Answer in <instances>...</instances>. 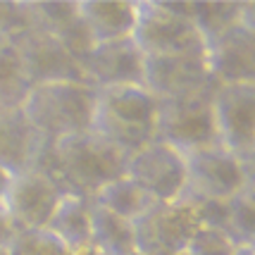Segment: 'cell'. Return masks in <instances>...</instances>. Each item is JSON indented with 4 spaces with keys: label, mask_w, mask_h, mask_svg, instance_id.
I'll use <instances>...</instances> for the list:
<instances>
[{
    "label": "cell",
    "mask_w": 255,
    "mask_h": 255,
    "mask_svg": "<svg viewBox=\"0 0 255 255\" xmlns=\"http://www.w3.org/2000/svg\"><path fill=\"white\" fill-rule=\"evenodd\" d=\"M127 153L110 145L98 133L86 131L55 143H45L33 167H43L69 193L84 196L93 203V196L115 179L124 177Z\"/></svg>",
    "instance_id": "6da1fadb"
},
{
    "label": "cell",
    "mask_w": 255,
    "mask_h": 255,
    "mask_svg": "<svg viewBox=\"0 0 255 255\" xmlns=\"http://www.w3.org/2000/svg\"><path fill=\"white\" fill-rule=\"evenodd\" d=\"M157 115L160 100L145 86L100 89L91 131L131 155L157 141Z\"/></svg>",
    "instance_id": "7a4b0ae2"
},
{
    "label": "cell",
    "mask_w": 255,
    "mask_h": 255,
    "mask_svg": "<svg viewBox=\"0 0 255 255\" xmlns=\"http://www.w3.org/2000/svg\"><path fill=\"white\" fill-rule=\"evenodd\" d=\"M98 91L91 84L55 81L31 86L22 105L24 120L45 143H55L77 133H86L93 127Z\"/></svg>",
    "instance_id": "3957f363"
},
{
    "label": "cell",
    "mask_w": 255,
    "mask_h": 255,
    "mask_svg": "<svg viewBox=\"0 0 255 255\" xmlns=\"http://www.w3.org/2000/svg\"><path fill=\"white\" fill-rule=\"evenodd\" d=\"M133 43L143 57L205 55V38L191 22V2L136 0Z\"/></svg>",
    "instance_id": "277c9868"
},
{
    "label": "cell",
    "mask_w": 255,
    "mask_h": 255,
    "mask_svg": "<svg viewBox=\"0 0 255 255\" xmlns=\"http://www.w3.org/2000/svg\"><path fill=\"white\" fill-rule=\"evenodd\" d=\"M186 155V193L191 200H232L246 189H255V162H244L222 145Z\"/></svg>",
    "instance_id": "5b68a950"
},
{
    "label": "cell",
    "mask_w": 255,
    "mask_h": 255,
    "mask_svg": "<svg viewBox=\"0 0 255 255\" xmlns=\"http://www.w3.org/2000/svg\"><path fill=\"white\" fill-rule=\"evenodd\" d=\"M212 93L215 89L177 100H160L157 141L172 145L181 153L220 145L212 115Z\"/></svg>",
    "instance_id": "8992f818"
},
{
    "label": "cell",
    "mask_w": 255,
    "mask_h": 255,
    "mask_svg": "<svg viewBox=\"0 0 255 255\" xmlns=\"http://www.w3.org/2000/svg\"><path fill=\"white\" fill-rule=\"evenodd\" d=\"M200 229L198 205L193 200L181 198L165 205L157 203L138 222H133L136 251L145 255H177L189 248L191 239Z\"/></svg>",
    "instance_id": "52a82bcc"
},
{
    "label": "cell",
    "mask_w": 255,
    "mask_h": 255,
    "mask_svg": "<svg viewBox=\"0 0 255 255\" xmlns=\"http://www.w3.org/2000/svg\"><path fill=\"white\" fill-rule=\"evenodd\" d=\"M212 115L220 145L244 162H255V84H217Z\"/></svg>",
    "instance_id": "ba28073f"
},
{
    "label": "cell",
    "mask_w": 255,
    "mask_h": 255,
    "mask_svg": "<svg viewBox=\"0 0 255 255\" xmlns=\"http://www.w3.org/2000/svg\"><path fill=\"white\" fill-rule=\"evenodd\" d=\"M124 174L162 205L177 203L186 193V155L162 141H153L131 153Z\"/></svg>",
    "instance_id": "9c48e42d"
},
{
    "label": "cell",
    "mask_w": 255,
    "mask_h": 255,
    "mask_svg": "<svg viewBox=\"0 0 255 255\" xmlns=\"http://www.w3.org/2000/svg\"><path fill=\"white\" fill-rule=\"evenodd\" d=\"M65 193L69 191L48 169L31 167L22 174L12 177L10 189L2 198V208L7 210L17 232L45 229L60 200L65 198Z\"/></svg>",
    "instance_id": "30bf717a"
},
{
    "label": "cell",
    "mask_w": 255,
    "mask_h": 255,
    "mask_svg": "<svg viewBox=\"0 0 255 255\" xmlns=\"http://www.w3.org/2000/svg\"><path fill=\"white\" fill-rule=\"evenodd\" d=\"M205 62L215 84H255V7L205 43Z\"/></svg>",
    "instance_id": "8fae6325"
},
{
    "label": "cell",
    "mask_w": 255,
    "mask_h": 255,
    "mask_svg": "<svg viewBox=\"0 0 255 255\" xmlns=\"http://www.w3.org/2000/svg\"><path fill=\"white\" fill-rule=\"evenodd\" d=\"M143 86L157 100H177L215 89L205 55L145 57Z\"/></svg>",
    "instance_id": "7c38bea8"
},
{
    "label": "cell",
    "mask_w": 255,
    "mask_h": 255,
    "mask_svg": "<svg viewBox=\"0 0 255 255\" xmlns=\"http://www.w3.org/2000/svg\"><path fill=\"white\" fill-rule=\"evenodd\" d=\"M12 43L22 55L31 86L55 84V81L86 84V77H84V69L79 65V60L69 55V50L55 36L33 26L26 33H22L19 38H14Z\"/></svg>",
    "instance_id": "4fadbf2b"
},
{
    "label": "cell",
    "mask_w": 255,
    "mask_h": 255,
    "mask_svg": "<svg viewBox=\"0 0 255 255\" xmlns=\"http://www.w3.org/2000/svg\"><path fill=\"white\" fill-rule=\"evenodd\" d=\"M86 84L96 91L115 86H143L145 57L133 43V38H117L108 43H96L81 62Z\"/></svg>",
    "instance_id": "5bb4252c"
},
{
    "label": "cell",
    "mask_w": 255,
    "mask_h": 255,
    "mask_svg": "<svg viewBox=\"0 0 255 255\" xmlns=\"http://www.w3.org/2000/svg\"><path fill=\"white\" fill-rule=\"evenodd\" d=\"M45 148V141L33 131L24 120L22 110L0 112V167L12 177L31 169L38 162V155Z\"/></svg>",
    "instance_id": "9a60e30c"
},
{
    "label": "cell",
    "mask_w": 255,
    "mask_h": 255,
    "mask_svg": "<svg viewBox=\"0 0 255 255\" xmlns=\"http://www.w3.org/2000/svg\"><path fill=\"white\" fill-rule=\"evenodd\" d=\"M79 14L96 43L129 38L136 24V0H79Z\"/></svg>",
    "instance_id": "2e32d148"
},
{
    "label": "cell",
    "mask_w": 255,
    "mask_h": 255,
    "mask_svg": "<svg viewBox=\"0 0 255 255\" xmlns=\"http://www.w3.org/2000/svg\"><path fill=\"white\" fill-rule=\"evenodd\" d=\"M91 208L93 203L77 193H65L57 210L53 212L48 232L55 234L67 248H77L91 241Z\"/></svg>",
    "instance_id": "e0dca14e"
},
{
    "label": "cell",
    "mask_w": 255,
    "mask_h": 255,
    "mask_svg": "<svg viewBox=\"0 0 255 255\" xmlns=\"http://www.w3.org/2000/svg\"><path fill=\"white\" fill-rule=\"evenodd\" d=\"M93 203L131 224L138 222L153 205H157L155 200L150 198L138 184H133L127 174L120 179H115L108 186H103V189L93 196Z\"/></svg>",
    "instance_id": "ac0fdd59"
},
{
    "label": "cell",
    "mask_w": 255,
    "mask_h": 255,
    "mask_svg": "<svg viewBox=\"0 0 255 255\" xmlns=\"http://www.w3.org/2000/svg\"><path fill=\"white\" fill-rule=\"evenodd\" d=\"M91 244L108 255H129L136 251L133 224L93 203L91 208Z\"/></svg>",
    "instance_id": "d6986e66"
},
{
    "label": "cell",
    "mask_w": 255,
    "mask_h": 255,
    "mask_svg": "<svg viewBox=\"0 0 255 255\" xmlns=\"http://www.w3.org/2000/svg\"><path fill=\"white\" fill-rule=\"evenodd\" d=\"M29 91H31V81L22 62V55L14 48V43H7L0 50V112L22 110Z\"/></svg>",
    "instance_id": "ffe728a7"
},
{
    "label": "cell",
    "mask_w": 255,
    "mask_h": 255,
    "mask_svg": "<svg viewBox=\"0 0 255 255\" xmlns=\"http://www.w3.org/2000/svg\"><path fill=\"white\" fill-rule=\"evenodd\" d=\"M253 7V2H191V22L208 43L236 22H241L246 12Z\"/></svg>",
    "instance_id": "44dd1931"
},
{
    "label": "cell",
    "mask_w": 255,
    "mask_h": 255,
    "mask_svg": "<svg viewBox=\"0 0 255 255\" xmlns=\"http://www.w3.org/2000/svg\"><path fill=\"white\" fill-rule=\"evenodd\" d=\"M224 234L236 248H255V189H246L229 200Z\"/></svg>",
    "instance_id": "7402d4cb"
},
{
    "label": "cell",
    "mask_w": 255,
    "mask_h": 255,
    "mask_svg": "<svg viewBox=\"0 0 255 255\" xmlns=\"http://www.w3.org/2000/svg\"><path fill=\"white\" fill-rule=\"evenodd\" d=\"M67 248L48 229H24L12 236L10 246L0 255H67Z\"/></svg>",
    "instance_id": "603a6c76"
},
{
    "label": "cell",
    "mask_w": 255,
    "mask_h": 255,
    "mask_svg": "<svg viewBox=\"0 0 255 255\" xmlns=\"http://www.w3.org/2000/svg\"><path fill=\"white\" fill-rule=\"evenodd\" d=\"M29 29H33L29 0H0V36L12 43Z\"/></svg>",
    "instance_id": "cb8c5ba5"
},
{
    "label": "cell",
    "mask_w": 255,
    "mask_h": 255,
    "mask_svg": "<svg viewBox=\"0 0 255 255\" xmlns=\"http://www.w3.org/2000/svg\"><path fill=\"white\" fill-rule=\"evenodd\" d=\"M189 255H234L236 253V246L232 244V239L227 234L217 232V229H200L193 239H191Z\"/></svg>",
    "instance_id": "d4e9b609"
},
{
    "label": "cell",
    "mask_w": 255,
    "mask_h": 255,
    "mask_svg": "<svg viewBox=\"0 0 255 255\" xmlns=\"http://www.w3.org/2000/svg\"><path fill=\"white\" fill-rule=\"evenodd\" d=\"M17 234V229H14V224H12L10 215H7V210L2 208V200H0V253L10 246L12 236Z\"/></svg>",
    "instance_id": "484cf974"
},
{
    "label": "cell",
    "mask_w": 255,
    "mask_h": 255,
    "mask_svg": "<svg viewBox=\"0 0 255 255\" xmlns=\"http://www.w3.org/2000/svg\"><path fill=\"white\" fill-rule=\"evenodd\" d=\"M67 255H108V253H103L98 246L96 244H84V246H77V248H69V253Z\"/></svg>",
    "instance_id": "4316f807"
},
{
    "label": "cell",
    "mask_w": 255,
    "mask_h": 255,
    "mask_svg": "<svg viewBox=\"0 0 255 255\" xmlns=\"http://www.w3.org/2000/svg\"><path fill=\"white\" fill-rule=\"evenodd\" d=\"M10 184H12V174L7 172V169L0 167V200L5 198V193H7V189H10Z\"/></svg>",
    "instance_id": "83f0119b"
},
{
    "label": "cell",
    "mask_w": 255,
    "mask_h": 255,
    "mask_svg": "<svg viewBox=\"0 0 255 255\" xmlns=\"http://www.w3.org/2000/svg\"><path fill=\"white\" fill-rule=\"evenodd\" d=\"M234 255H255V248H236Z\"/></svg>",
    "instance_id": "f1b7e54d"
},
{
    "label": "cell",
    "mask_w": 255,
    "mask_h": 255,
    "mask_svg": "<svg viewBox=\"0 0 255 255\" xmlns=\"http://www.w3.org/2000/svg\"><path fill=\"white\" fill-rule=\"evenodd\" d=\"M10 43V41H7V38H2V36H0V50H2V48H5V45Z\"/></svg>",
    "instance_id": "f546056e"
},
{
    "label": "cell",
    "mask_w": 255,
    "mask_h": 255,
    "mask_svg": "<svg viewBox=\"0 0 255 255\" xmlns=\"http://www.w3.org/2000/svg\"><path fill=\"white\" fill-rule=\"evenodd\" d=\"M129 255H145V253H141V251H133V253H129Z\"/></svg>",
    "instance_id": "4dcf8cb0"
},
{
    "label": "cell",
    "mask_w": 255,
    "mask_h": 255,
    "mask_svg": "<svg viewBox=\"0 0 255 255\" xmlns=\"http://www.w3.org/2000/svg\"><path fill=\"white\" fill-rule=\"evenodd\" d=\"M177 255H189V253H186V251H181V253H177Z\"/></svg>",
    "instance_id": "1f68e13d"
}]
</instances>
